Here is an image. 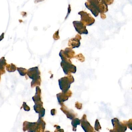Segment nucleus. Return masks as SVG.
<instances>
[{
  "mask_svg": "<svg viewBox=\"0 0 132 132\" xmlns=\"http://www.w3.org/2000/svg\"><path fill=\"white\" fill-rule=\"evenodd\" d=\"M60 56L62 60L61 66L63 69L65 74L67 75L72 73H75L77 71L76 67L72 64L70 59L68 58L64 53V50L60 51L59 53Z\"/></svg>",
  "mask_w": 132,
  "mask_h": 132,
  "instance_id": "obj_1",
  "label": "nucleus"
},
{
  "mask_svg": "<svg viewBox=\"0 0 132 132\" xmlns=\"http://www.w3.org/2000/svg\"><path fill=\"white\" fill-rule=\"evenodd\" d=\"M40 73L38 67L30 68L27 71V74L29 78L32 79L31 83L32 88L35 87L36 86H40L41 83V78Z\"/></svg>",
  "mask_w": 132,
  "mask_h": 132,
  "instance_id": "obj_2",
  "label": "nucleus"
},
{
  "mask_svg": "<svg viewBox=\"0 0 132 132\" xmlns=\"http://www.w3.org/2000/svg\"><path fill=\"white\" fill-rule=\"evenodd\" d=\"M59 85L62 92L65 93L69 90L71 83L74 82V79L72 75L68 74L67 76L62 77L59 80Z\"/></svg>",
  "mask_w": 132,
  "mask_h": 132,
  "instance_id": "obj_3",
  "label": "nucleus"
},
{
  "mask_svg": "<svg viewBox=\"0 0 132 132\" xmlns=\"http://www.w3.org/2000/svg\"><path fill=\"white\" fill-rule=\"evenodd\" d=\"M87 1L95 7L100 14L105 13L108 11V5L102 0H87Z\"/></svg>",
  "mask_w": 132,
  "mask_h": 132,
  "instance_id": "obj_4",
  "label": "nucleus"
},
{
  "mask_svg": "<svg viewBox=\"0 0 132 132\" xmlns=\"http://www.w3.org/2000/svg\"><path fill=\"white\" fill-rule=\"evenodd\" d=\"M81 15V21L85 26H90L94 23L95 19L90 14L84 11H81L78 13Z\"/></svg>",
  "mask_w": 132,
  "mask_h": 132,
  "instance_id": "obj_5",
  "label": "nucleus"
},
{
  "mask_svg": "<svg viewBox=\"0 0 132 132\" xmlns=\"http://www.w3.org/2000/svg\"><path fill=\"white\" fill-rule=\"evenodd\" d=\"M112 122L113 126V130H110V132H125L127 130V126L126 124L120 122L118 119L115 118L112 119Z\"/></svg>",
  "mask_w": 132,
  "mask_h": 132,
  "instance_id": "obj_6",
  "label": "nucleus"
},
{
  "mask_svg": "<svg viewBox=\"0 0 132 132\" xmlns=\"http://www.w3.org/2000/svg\"><path fill=\"white\" fill-rule=\"evenodd\" d=\"M73 24L75 30L78 34L80 35H87L88 34V32L86 29V26L81 21H73Z\"/></svg>",
  "mask_w": 132,
  "mask_h": 132,
  "instance_id": "obj_7",
  "label": "nucleus"
},
{
  "mask_svg": "<svg viewBox=\"0 0 132 132\" xmlns=\"http://www.w3.org/2000/svg\"><path fill=\"white\" fill-rule=\"evenodd\" d=\"M81 123V127H82L84 131L85 132H94V129L90 123L87 121V115L84 114L82 118L80 120Z\"/></svg>",
  "mask_w": 132,
  "mask_h": 132,
  "instance_id": "obj_8",
  "label": "nucleus"
},
{
  "mask_svg": "<svg viewBox=\"0 0 132 132\" xmlns=\"http://www.w3.org/2000/svg\"><path fill=\"white\" fill-rule=\"evenodd\" d=\"M81 39V36L79 34H77L75 38L70 39L68 41V45L71 49L78 48L80 45V40Z\"/></svg>",
  "mask_w": 132,
  "mask_h": 132,
  "instance_id": "obj_9",
  "label": "nucleus"
},
{
  "mask_svg": "<svg viewBox=\"0 0 132 132\" xmlns=\"http://www.w3.org/2000/svg\"><path fill=\"white\" fill-rule=\"evenodd\" d=\"M72 95V92L70 90H68L65 93L62 92L57 94L56 96L60 105H61L63 104V102L68 100V98L70 97Z\"/></svg>",
  "mask_w": 132,
  "mask_h": 132,
  "instance_id": "obj_10",
  "label": "nucleus"
},
{
  "mask_svg": "<svg viewBox=\"0 0 132 132\" xmlns=\"http://www.w3.org/2000/svg\"><path fill=\"white\" fill-rule=\"evenodd\" d=\"M43 103L40 101L35 104L34 106V110L36 113L39 114V118H42L44 117L45 115V110L43 107Z\"/></svg>",
  "mask_w": 132,
  "mask_h": 132,
  "instance_id": "obj_11",
  "label": "nucleus"
},
{
  "mask_svg": "<svg viewBox=\"0 0 132 132\" xmlns=\"http://www.w3.org/2000/svg\"><path fill=\"white\" fill-rule=\"evenodd\" d=\"M62 106L60 109L66 115L67 118L70 120H73L77 116V114L75 113L71 109H69L64 104L61 105Z\"/></svg>",
  "mask_w": 132,
  "mask_h": 132,
  "instance_id": "obj_12",
  "label": "nucleus"
},
{
  "mask_svg": "<svg viewBox=\"0 0 132 132\" xmlns=\"http://www.w3.org/2000/svg\"><path fill=\"white\" fill-rule=\"evenodd\" d=\"M37 127V122H29L26 121L23 124V130L24 131L27 130L28 132H36Z\"/></svg>",
  "mask_w": 132,
  "mask_h": 132,
  "instance_id": "obj_13",
  "label": "nucleus"
},
{
  "mask_svg": "<svg viewBox=\"0 0 132 132\" xmlns=\"http://www.w3.org/2000/svg\"><path fill=\"white\" fill-rule=\"evenodd\" d=\"M37 123V127L36 132H44L45 128V122L43 120L42 118H39Z\"/></svg>",
  "mask_w": 132,
  "mask_h": 132,
  "instance_id": "obj_14",
  "label": "nucleus"
},
{
  "mask_svg": "<svg viewBox=\"0 0 132 132\" xmlns=\"http://www.w3.org/2000/svg\"><path fill=\"white\" fill-rule=\"evenodd\" d=\"M85 5L86 7L94 15L95 17H97L98 15L99 12H98V11L95 7L91 4L88 2H85Z\"/></svg>",
  "mask_w": 132,
  "mask_h": 132,
  "instance_id": "obj_15",
  "label": "nucleus"
},
{
  "mask_svg": "<svg viewBox=\"0 0 132 132\" xmlns=\"http://www.w3.org/2000/svg\"><path fill=\"white\" fill-rule=\"evenodd\" d=\"M32 99L35 103H36L42 101L41 90L38 86H36V93L35 95L32 97Z\"/></svg>",
  "mask_w": 132,
  "mask_h": 132,
  "instance_id": "obj_16",
  "label": "nucleus"
},
{
  "mask_svg": "<svg viewBox=\"0 0 132 132\" xmlns=\"http://www.w3.org/2000/svg\"><path fill=\"white\" fill-rule=\"evenodd\" d=\"M64 52L66 56L70 59L74 57L75 52L71 48H66Z\"/></svg>",
  "mask_w": 132,
  "mask_h": 132,
  "instance_id": "obj_17",
  "label": "nucleus"
},
{
  "mask_svg": "<svg viewBox=\"0 0 132 132\" xmlns=\"http://www.w3.org/2000/svg\"><path fill=\"white\" fill-rule=\"evenodd\" d=\"M81 123L80 120L78 118L74 119L71 122V125L73 127V130L74 131H76L77 126L80 125Z\"/></svg>",
  "mask_w": 132,
  "mask_h": 132,
  "instance_id": "obj_18",
  "label": "nucleus"
},
{
  "mask_svg": "<svg viewBox=\"0 0 132 132\" xmlns=\"http://www.w3.org/2000/svg\"><path fill=\"white\" fill-rule=\"evenodd\" d=\"M74 57L81 62H84L85 60V58L82 53H79V54H78L77 56H74Z\"/></svg>",
  "mask_w": 132,
  "mask_h": 132,
  "instance_id": "obj_19",
  "label": "nucleus"
},
{
  "mask_svg": "<svg viewBox=\"0 0 132 132\" xmlns=\"http://www.w3.org/2000/svg\"><path fill=\"white\" fill-rule=\"evenodd\" d=\"M18 70L21 76H25L26 74L27 73V71L26 69L22 68H18Z\"/></svg>",
  "mask_w": 132,
  "mask_h": 132,
  "instance_id": "obj_20",
  "label": "nucleus"
},
{
  "mask_svg": "<svg viewBox=\"0 0 132 132\" xmlns=\"http://www.w3.org/2000/svg\"><path fill=\"white\" fill-rule=\"evenodd\" d=\"M95 129L97 131H99V130L101 129V127L100 125L98 120L96 119L95 121Z\"/></svg>",
  "mask_w": 132,
  "mask_h": 132,
  "instance_id": "obj_21",
  "label": "nucleus"
},
{
  "mask_svg": "<svg viewBox=\"0 0 132 132\" xmlns=\"http://www.w3.org/2000/svg\"><path fill=\"white\" fill-rule=\"evenodd\" d=\"M11 66L9 67H7V70L9 72H14L16 70V66L14 65H13L12 64H11Z\"/></svg>",
  "mask_w": 132,
  "mask_h": 132,
  "instance_id": "obj_22",
  "label": "nucleus"
},
{
  "mask_svg": "<svg viewBox=\"0 0 132 132\" xmlns=\"http://www.w3.org/2000/svg\"><path fill=\"white\" fill-rule=\"evenodd\" d=\"M59 30L58 29L57 31L55 32L53 35V38L55 40H58L60 39L59 35Z\"/></svg>",
  "mask_w": 132,
  "mask_h": 132,
  "instance_id": "obj_23",
  "label": "nucleus"
},
{
  "mask_svg": "<svg viewBox=\"0 0 132 132\" xmlns=\"http://www.w3.org/2000/svg\"><path fill=\"white\" fill-rule=\"evenodd\" d=\"M125 121L126 124L127 126H128L129 128L131 130H132V119H130L128 121Z\"/></svg>",
  "mask_w": 132,
  "mask_h": 132,
  "instance_id": "obj_24",
  "label": "nucleus"
},
{
  "mask_svg": "<svg viewBox=\"0 0 132 132\" xmlns=\"http://www.w3.org/2000/svg\"><path fill=\"white\" fill-rule=\"evenodd\" d=\"M22 107H23V108H24V110L25 111H30V107L27 105L26 103H25V102H23Z\"/></svg>",
  "mask_w": 132,
  "mask_h": 132,
  "instance_id": "obj_25",
  "label": "nucleus"
},
{
  "mask_svg": "<svg viewBox=\"0 0 132 132\" xmlns=\"http://www.w3.org/2000/svg\"><path fill=\"white\" fill-rule=\"evenodd\" d=\"M102 1L104 2L105 3L108 5H110L112 4L114 2V0H102Z\"/></svg>",
  "mask_w": 132,
  "mask_h": 132,
  "instance_id": "obj_26",
  "label": "nucleus"
},
{
  "mask_svg": "<svg viewBox=\"0 0 132 132\" xmlns=\"http://www.w3.org/2000/svg\"><path fill=\"white\" fill-rule=\"evenodd\" d=\"M75 106L77 108V109H79V110L82 108V104L78 102L75 103Z\"/></svg>",
  "mask_w": 132,
  "mask_h": 132,
  "instance_id": "obj_27",
  "label": "nucleus"
},
{
  "mask_svg": "<svg viewBox=\"0 0 132 132\" xmlns=\"http://www.w3.org/2000/svg\"><path fill=\"white\" fill-rule=\"evenodd\" d=\"M54 127H55V128H56V130L55 131V132L64 131H63V129H60V126H59L55 125L54 126Z\"/></svg>",
  "mask_w": 132,
  "mask_h": 132,
  "instance_id": "obj_28",
  "label": "nucleus"
},
{
  "mask_svg": "<svg viewBox=\"0 0 132 132\" xmlns=\"http://www.w3.org/2000/svg\"><path fill=\"white\" fill-rule=\"evenodd\" d=\"M71 12V7H70V4L68 5V13L67 14V16H66L65 18V19H66L67 18H68V15H69V14H70V12Z\"/></svg>",
  "mask_w": 132,
  "mask_h": 132,
  "instance_id": "obj_29",
  "label": "nucleus"
},
{
  "mask_svg": "<svg viewBox=\"0 0 132 132\" xmlns=\"http://www.w3.org/2000/svg\"><path fill=\"white\" fill-rule=\"evenodd\" d=\"M56 113V111L55 109H52L51 111V114L52 115H55Z\"/></svg>",
  "mask_w": 132,
  "mask_h": 132,
  "instance_id": "obj_30",
  "label": "nucleus"
},
{
  "mask_svg": "<svg viewBox=\"0 0 132 132\" xmlns=\"http://www.w3.org/2000/svg\"><path fill=\"white\" fill-rule=\"evenodd\" d=\"M101 14V17L102 19H105L106 18V15L104 13H101L100 14Z\"/></svg>",
  "mask_w": 132,
  "mask_h": 132,
  "instance_id": "obj_31",
  "label": "nucleus"
},
{
  "mask_svg": "<svg viewBox=\"0 0 132 132\" xmlns=\"http://www.w3.org/2000/svg\"><path fill=\"white\" fill-rule=\"evenodd\" d=\"M44 1V0H35L34 2L36 4H37V3H38V2H41L43 1Z\"/></svg>",
  "mask_w": 132,
  "mask_h": 132,
  "instance_id": "obj_32",
  "label": "nucleus"
},
{
  "mask_svg": "<svg viewBox=\"0 0 132 132\" xmlns=\"http://www.w3.org/2000/svg\"><path fill=\"white\" fill-rule=\"evenodd\" d=\"M4 33H2V34L0 36V41L1 40H2L3 38H4Z\"/></svg>",
  "mask_w": 132,
  "mask_h": 132,
  "instance_id": "obj_33",
  "label": "nucleus"
},
{
  "mask_svg": "<svg viewBox=\"0 0 132 132\" xmlns=\"http://www.w3.org/2000/svg\"><path fill=\"white\" fill-rule=\"evenodd\" d=\"M0 70H1L3 71H4V70H3L1 69L0 68ZM2 72V71H0V73H1V72ZM0 76H1V74H0ZM0 79H1V78H0Z\"/></svg>",
  "mask_w": 132,
  "mask_h": 132,
  "instance_id": "obj_34",
  "label": "nucleus"
}]
</instances>
